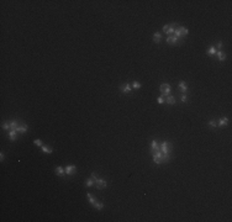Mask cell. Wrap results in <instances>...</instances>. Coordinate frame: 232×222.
<instances>
[{"label": "cell", "mask_w": 232, "mask_h": 222, "mask_svg": "<svg viewBox=\"0 0 232 222\" xmlns=\"http://www.w3.org/2000/svg\"><path fill=\"white\" fill-rule=\"evenodd\" d=\"M152 155H153V162L156 164H161L163 163V153L161 151H151Z\"/></svg>", "instance_id": "obj_1"}, {"label": "cell", "mask_w": 232, "mask_h": 222, "mask_svg": "<svg viewBox=\"0 0 232 222\" xmlns=\"http://www.w3.org/2000/svg\"><path fill=\"white\" fill-rule=\"evenodd\" d=\"M170 147H172V144H170L168 141H164L163 143H161L159 151H161L163 154H170Z\"/></svg>", "instance_id": "obj_2"}, {"label": "cell", "mask_w": 232, "mask_h": 222, "mask_svg": "<svg viewBox=\"0 0 232 222\" xmlns=\"http://www.w3.org/2000/svg\"><path fill=\"white\" fill-rule=\"evenodd\" d=\"M159 91L162 93V96H164V95H165V96L170 95V85L163 83V84L161 85V88H159Z\"/></svg>", "instance_id": "obj_3"}, {"label": "cell", "mask_w": 232, "mask_h": 222, "mask_svg": "<svg viewBox=\"0 0 232 222\" xmlns=\"http://www.w3.org/2000/svg\"><path fill=\"white\" fill-rule=\"evenodd\" d=\"M95 186H96V189H98V190H100V189H103V188H106V186H108V181H106V180H104V179H101V178H98V179L95 180Z\"/></svg>", "instance_id": "obj_4"}, {"label": "cell", "mask_w": 232, "mask_h": 222, "mask_svg": "<svg viewBox=\"0 0 232 222\" xmlns=\"http://www.w3.org/2000/svg\"><path fill=\"white\" fill-rule=\"evenodd\" d=\"M120 91L121 93H123V94H130L131 91H132V87L130 85V84H122L121 87H120Z\"/></svg>", "instance_id": "obj_5"}, {"label": "cell", "mask_w": 232, "mask_h": 222, "mask_svg": "<svg viewBox=\"0 0 232 222\" xmlns=\"http://www.w3.org/2000/svg\"><path fill=\"white\" fill-rule=\"evenodd\" d=\"M64 170H66V174H67V175H72V174L75 173L77 167H75V165H67V167L64 168Z\"/></svg>", "instance_id": "obj_6"}, {"label": "cell", "mask_w": 232, "mask_h": 222, "mask_svg": "<svg viewBox=\"0 0 232 222\" xmlns=\"http://www.w3.org/2000/svg\"><path fill=\"white\" fill-rule=\"evenodd\" d=\"M27 125H25V123H22V125H19V127H17V130H16V132L17 133H26L27 132Z\"/></svg>", "instance_id": "obj_7"}, {"label": "cell", "mask_w": 232, "mask_h": 222, "mask_svg": "<svg viewBox=\"0 0 232 222\" xmlns=\"http://www.w3.org/2000/svg\"><path fill=\"white\" fill-rule=\"evenodd\" d=\"M179 40L174 36V35H172V36H168V38H167V42L169 43V44H175L177 42H178Z\"/></svg>", "instance_id": "obj_8"}, {"label": "cell", "mask_w": 232, "mask_h": 222, "mask_svg": "<svg viewBox=\"0 0 232 222\" xmlns=\"http://www.w3.org/2000/svg\"><path fill=\"white\" fill-rule=\"evenodd\" d=\"M165 104H168V105H174V104H175V98H174L173 95H168V96L165 98Z\"/></svg>", "instance_id": "obj_9"}, {"label": "cell", "mask_w": 232, "mask_h": 222, "mask_svg": "<svg viewBox=\"0 0 232 222\" xmlns=\"http://www.w3.org/2000/svg\"><path fill=\"white\" fill-rule=\"evenodd\" d=\"M227 123H229V118H227V117H221V118L219 120V122H217V125H219L220 127L227 126Z\"/></svg>", "instance_id": "obj_10"}, {"label": "cell", "mask_w": 232, "mask_h": 222, "mask_svg": "<svg viewBox=\"0 0 232 222\" xmlns=\"http://www.w3.org/2000/svg\"><path fill=\"white\" fill-rule=\"evenodd\" d=\"M19 121H16V120H12V121H10V131H16L17 130V127H19Z\"/></svg>", "instance_id": "obj_11"}, {"label": "cell", "mask_w": 232, "mask_h": 222, "mask_svg": "<svg viewBox=\"0 0 232 222\" xmlns=\"http://www.w3.org/2000/svg\"><path fill=\"white\" fill-rule=\"evenodd\" d=\"M174 30H175V23H172V25H169V28L167 30V35L168 36H172V35H174Z\"/></svg>", "instance_id": "obj_12"}, {"label": "cell", "mask_w": 232, "mask_h": 222, "mask_svg": "<svg viewBox=\"0 0 232 222\" xmlns=\"http://www.w3.org/2000/svg\"><path fill=\"white\" fill-rule=\"evenodd\" d=\"M161 40H162V35H161V32H154V35H153V41H154L156 43H159Z\"/></svg>", "instance_id": "obj_13"}, {"label": "cell", "mask_w": 232, "mask_h": 222, "mask_svg": "<svg viewBox=\"0 0 232 222\" xmlns=\"http://www.w3.org/2000/svg\"><path fill=\"white\" fill-rule=\"evenodd\" d=\"M216 56H217L219 61H221V62L226 59V54H225V53H224L222 51H217V52H216Z\"/></svg>", "instance_id": "obj_14"}, {"label": "cell", "mask_w": 232, "mask_h": 222, "mask_svg": "<svg viewBox=\"0 0 232 222\" xmlns=\"http://www.w3.org/2000/svg\"><path fill=\"white\" fill-rule=\"evenodd\" d=\"M179 89H180L183 93H186V91H188V85H186V83H185V82H180V83H179Z\"/></svg>", "instance_id": "obj_15"}, {"label": "cell", "mask_w": 232, "mask_h": 222, "mask_svg": "<svg viewBox=\"0 0 232 222\" xmlns=\"http://www.w3.org/2000/svg\"><path fill=\"white\" fill-rule=\"evenodd\" d=\"M41 149H42V152L46 153V154H51V153L53 152V149H52L51 147H48V146H42Z\"/></svg>", "instance_id": "obj_16"}, {"label": "cell", "mask_w": 232, "mask_h": 222, "mask_svg": "<svg viewBox=\"0 0 232 222\" xmlns=\"http://www.w3.org/2000/svg\"><path fill=\"white\" fill-rule=\"evenodd\" d=\"M56 174H57V175H59V177H63V175L66 174L64 168H62V167H57V168H56Z\"/></svg>", "instance_id": "obj_17"}, {"label": "cell", "mask_w": 232, "mask_h": 222, "mask_svg": "<svg viewBox=\"0 0 232 222\" xmlns=\"http://www.w3.org/2000/svg\"><path fill=\"white\" fill-rule=\"evenodd\" d=\"M178 28H179V31H180V33H182V37H183V36H186V35L189 33V30H188L186 27H184V26H179Z\"/></svg>", "instance_id": "obj_18"}, {"label": "cell", "mask_w": 232, "mask_h": 222, "mask_svg": "<svg viewBox=\"0 0 232 222\" xmlns=\"http://www.w3.org/2000/svg\"><path fill=\"white\" fill-rule=\"evenodd\" d=\"M151 151H159V146H158L156 139L152 141V143H151Z\"/></svg>", "instance_id": "obj_19"}, {"label": "cell", "mask_w": 232, "mask_h": 222, "mask_svg": "<svg viewBox=\"0 0 232 222\" xmlns=\"http://www.w3.org/2000/svg\"><path fill=\"white\" fill-rule=\"evenodd\" d=\"M216 52H217V49L215 48V46H211V47L208 49V54H209V56H215Z\"/></svg>", "instance_id": "obj_20"}, {"label": "cell", "mask_w": 232, "mask_h": 222, "mask_svg": "<svg viewBox=\"0 0 232 222\" xmlns=\"http://www.w3.org/2000/svg\"><path fill=\"white\" fill-rule=\"evenodd\" d=\"M87 198L89 199V202H90V204H92V205L94 206V205H95V202H96L95 198H94V196H93V195H92L90 193H88V194H87Z\"/></svg>", "instance_id": "obj_21"}, {"label": "cell", "mask_w": 232, "mask_h": 222, "mask_svg": "<svg viewBox=\"0 0 232 222\" xmlns=\"http://www.w3.org/2000/svg\"><path fill=\"white\" fill-rule=\"evenodd\" d=\"M93 185H95V180L92 178V179H87V181H85V186H88V188H92Z\"/></svg>", "instance_id": "obj_22"}, {"label": "cell", "mask_w": 232, "mask_h": 222, "mask_svg": "<svg viewBox=\"0 0 232 222\" xmlns=\"http://www.w3.org/2000/svg\"><path fill=\"white\" fill-rule=\"evenodd\" d=\"M16 136H17V132H16V131H9V138H10L11 141H15Z\"/></svg>", "instance_id": "obj_23"}, {"label": "cell", "mask_w": 232, "mask_h": 222, "mask_svg": "<svg viewBox=\"0 0 232 222\" xmlns=\"http://www.w3.org/2000/svg\"><path fill=\"white\" fill-rule=\"evenodd\" d=\"M94 207H95L96 210H103V207H104V204H103V202H99V201H96V202H95V205H94Z\"/></svg>", "instance_id": "obj_24"}, {"label": "cell", "mask_w": 232, "mask_h": 222, "mask_svg": "<svg viewBox=\"0 0 232 222\" xmlns=\"http://www.w3.org/2000/svg\"><path fill=\"white\" fill-rule=\"evenodd\" d=\"M1 127L4 128V130H6V131H10V122H4L2 125H1Z\"/></svg>", "instance_id": "obj_25"}, {"label": "cell", "mask_w": 232, "mask_h": 222, "mask_svg": "<svg viewBox=\"0 0 232 222\" xmlns=\"http://www.w3.org/2000/svg\"><path fill=\"white\" fill-rule=\"evenodd\" d=\"M132 88L137 90V89H139V88H141V84H139L138 82H133V83H132Z\"/></svg>", "instance_id": "obj_26"}, {"label": "cell", "mask_w": 232, "mask_h": 222, "mask_svg": "<svg viewBox=\"0 0 232 222\" xmlns=\"http://www.w3.org/2000/svg\"><path fill=\"white\" fill-rule=\"evenodd\" d=\"M209 126H210V127H216V126H217V122H216L215 120H210V121H209Z\"/></svg>", "instance_id": "obj_27"}, {"label": "cell", "mask_w": 232, "mask_h": 222, "mask_svg": "<svg viewBox=\"0 0 232 222\" xmlns=\"http://www.w3.org/2000/svg\"><path fill=\"white\" fill-rule=\"evenodd\" d=\"M33 144L37 146V147H42V141H41V139H35V141H33Z\"/></svg>", "instance_id": "obj_28"}, {"label": "cell", "mask_w": 232, "mask_h": 222, "mask_svg": "<svg viewBox=\"0 0 232 222\" xmlns=\"http://www.w3.org/2000/svg\"><path fill=\"white\" fill-rule=\"evenodd\" d=\"M157 103H158V104H163V103H165V100H164V96H159V98L157 99Z\"/></svg>", "instance_id": "obj_29"}, {"label": "cell", "mask_w": 232, "mask_h": 222, "mask_svg": "<svg viewBox=\"0 0 232 222\" xmlns=\"http://www.w3.org/2000/svg\"><path fill=\"white\" fill-rule=\"evenodd\" d=\"M188 101V96H186V94H183L182 95V103H186Z\"/></svg>", "instance_id": "obj_30"}, {"label": "cell", "mask_w": 232, "mask_h": 222, "mask_svg": "<svg viewBox=\"0 0 232 222\" xmlns=\"http://www.w3.org/2000/svg\"><path fill=\"white\" fill-rule=\"evenodd\" d=\"M216 47H217L216 49H221V48H222V42H221V41H219V42H217V44H216Z\"/></svg>", "instance_id": "obj_31"}, {"label": "cell", "mask_w": 232, "mask_h": 222, "mask_svg": "<svg viewBox=\"0 0 232 222\" xmlns=\"http://www.w3.org/2000/svg\"><path fill=\"white\" fill-rule=\"evenodd\" d=\"M92 178H93L94 180H96V179H98V174H96V173H92Z\"/></svg>", "instance_id": "obj_32"}, {"label": "cell", "mask_w": 232, "mask_h": 222, "mask_svg": "<svg viewBox=\"0 0 232 222\" xmlns=\"http://www.w3.org/2000/svg\"><path fill=\"white\" fill-rule=\"evenodd\" d=\"M169 28V25H165V26H163V31L164 32H167V30Z\"/></svg>", "instance_id": "obj_33"}, {"label": "cell", "mask_w": 232, "mask_h": 222, "mask_svg": "<svg viewBox=\"0 0 232 222\" xmlns=\"http://www.w3.org/2000/svg\"><path fill=\"white\" fill-rule=\"evenodd\" d=\"M4 157H5V155H4V153H0V160H1V162L4 160Z\"/></svg>", "instance_id": "obj_34"}]
</instances>
